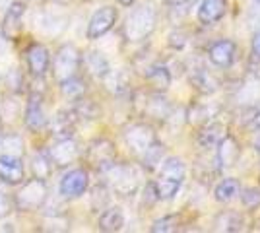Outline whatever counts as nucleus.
I'll list each match as a JSON object with an SVG mask.
<instances>
[{
    "mask_svg": "<svg viewBox=\"0 0 260 233\" xmlns=\"http://www.w3.org/2000/svg\"><path fill=\"white\" fill-rule=\"evenodd\" d=\"M155 25H157V10L153 8V4L148 2V4L136 6L130 12L122 25V34L130 43H140L153 34Z\"/></svg>",
    "mask_w": 260,
    "mask_h": 233,
    "instance_id": "obj_1",
    "label": "nucleus"
},
{
    "mask_svg": "<svg viewBox=\"0 0 260 233\" xmlns=\"http://www.w3.org/2000/svg\"><path fill=\"white\" fill-rule=\"evenodd\" d=\"M105 181L111 189L115 190L120 196H130L138 190V183H140V175L136 171V167L126 165V163H111L103 171Z\"/></svg>",
    "mask_w": 260,
    "mask_h": 233,
    "instance_id": "obj_2",
    "label": "nucleus"
},
{
    "mask_svg": "<svg viewBox=\"0 0 260 233\" xmlns=\"http://www.w3.org/2000/svg\"><path fill=\"white\" fill-rule=\"evenodd\" d=\"M49 196V187L45 183V179L33 177L29 181L22 183V187L18 189V192L14 194V206L22 212H33L43 208V204L47 202Z\"/></svg>",
    "mask_w": 260,
    "mask_h": 233,
    "instance_id": "obj_3",
    "label": "nucleus"
},
{
    "mask_svg": "<svg viewBox=\"0 0 260 233\" xmlns=\"http://www.w3.org/2000/svg\"><path fill=\"white\" fill-rule=\"evenodd\" d=\"M80 64H82V53L78 51L76 45L64 43L62 47H58L53 60V74L56 78V82L76 76Z\"/></svg>",
    "mask_w": 260,
    "mask_h": 233,
    "instance_id": "obj_4",
    "label": "nucleus"
},
{
    "mask_svg": "<svg viewBox=\"0 0 260 233\" xmlns=\"http://www.w3.org/2000/svg\"><path fill=\"white\" fill-rule=\"evenodd\" d=\"M117 18H119V12L113 6H103L98 12H93V16L87 22V39L95 41V39H101L103 35H107L115 27Z\"/></svg>",
    "mask_w": 260,
    "mask_h": 233,
    "instance_id": "obj_5",
    "label": "nucleus"
},
{
    "mask_svg": "<svg viewBox=\"0 0 260 233\" xmlns=\"http://www.w3.org/2000/svg\"><path fill=\"white\" fill-rule=\"evenodd\" d=\"M87 187H89L87 171L82 167H76V169H70L62 175L60 183H58V194L62 198H78L86 192Z\"/></svg>",
    "mask_w": 260,
    "mask_h": 233,
    "instance_id": "obj_6",
    "label": "nucleus"
},
{
    "mask_svg": "<svg viewBox=\"0 0 260 233\" xmlns=\"http://www.w3.org/2000/svg\"><path fill=\"white\" fill-rule=\"evenodd\" d=\"M155 140H157V138H155L153 128L150 124H144V122L130 124L128 128L124 130V142H126L130 152H134L136 155L144 154Z\"/></svg>",
    "mask_w": 260,
    "mask_h": 233,
    "instance_id": "obj_7",
    "label": "nucleus"
},
{
    "mask_svg": "<svg viewBox=\"0 0 260 233\" xmlns=\"http://www.w3.org/2000/svg\"><path fill=\"white\" fill-rule=\"evenodd\" d=\"M23 16H25V4L20 2V0H14L10 6L4 10V18H2V23H0V35L6 39V41H12L16 39L23 27Z\"/></svg>",
    "mask_w": 260,
    "mask_h": 233,
    "instance_id": "obj_8",
    "label": "nucleus"
},
{
    "mask_svg": "<svg viewBox=\"0 0 260 233\" xmlns=\"http://www.w3.org/2000/svg\"><path fill=\"white\" fill-rule=\"evenodd\" d=\"M87 161L91 163V165L99 169V171H103L107 165H111L113 161H115V157H117V150H115V144L107 140V138H99V140H93L89 148H87Z\"/></svg>",
    "mask_w": 260,
    "mask_h": 233,
    "instance_id": "obj_9",
    "label": "nucleus"
},
{
    "mask_svg": "<svg viewBox=\"0 0 260 233\" xmlns=\"http://www.w3.org/2000/svg\"><path fill=\"white\" fill-rule=\"evenodd\" d=\"M25 181V167L20 155L2 154L0 155V183L4 185H22Z\"/></svg>",
    "mask_w": 260,
    "mask_h": 233,
    "instance_id": "obj_10",
    "label": "nucleus"
},
{
    "mask_svg": "<svg viewBox=\"0 0 260 233\" xmlns=\"http://www.w3.org/2000/svg\"><path fill=\"white\" fill-rule=\"evenodd\" d=\"M210 62L217 68H229L237 58V45L231 39H219L208 49Z\"/></svg>",
    "mask_w": 260,
    "mask_h": 233,
    "instance_id": "obj_11",
    "label": "nucleus"
},
{
    "mask_svg": "<svg viewBox=\"0 0 260 233\" xmlns=\"http://www.w3.org/2000/svg\"><path fill=\"white\" fill-rule=\"evenodd\" d=\"M23 122L31 132H41L47 126V115L43 109V97L39 93H31L23 111Z\"/></svg>",
    "mask_w": 260,
    "mask_h": 233,
    "instance_id": "obj_12",
    "label": "nucleus"
},
{
    "mask_svg": "<svg viewBox=\"0 0 260 233\" xmlns=\"http://www.w3.org/2000/svg\"><path fill=\"white\" fill-rule=\"evenodd\" d=\"M25 60H27V68H29L31 76L43 78L49 72V66H51V53L45 45L33 43L25 53Z\"/></svg>",
    "mask_w": 260,
    "mask_h": 233,
    "instance_id": "obj_13",
    "label": "nucleus"
},
{
    "mask_svg": "<svg viewBox=\"0 0 260 233\" xmlns=\"http://www.w3.org/2000/svg\"><path fill=\"white\" fill-rule=\"evenodd\" d=\"M51 161L56 167H68L76 161L78 157V144L74 142V138H62L56 140V144L49 150Z\"/></svg>",
    "mask_w": 260,
    "mask_h": 233,
    "instance_id": "obj_14",
    "label": "nucleus"
},
{
    "mask_svg": "<svg viewBox=\"0 0 260 233\" xmlns=\"http://www.w3.org/2000/svg\"><path fill=\"white\" fill-rule=\"evenodd\" d=\"M78 117L74 111H58L54 115L51 122H47L51 126V132L56 140H62V138H72L74 128H76Z\"/></svg>",
    "mask_w": 260,
    "mask_h": 233,
    "instance_id": "obj_15",
    "label": "nucleus"
},
{
    "mask_svg": "<svg viewBox=\"0 0 260 233\" xmlns=\"http://www.w3.org/2000/svg\"><path fill=\"white\" fill-rule=\"evenodd\" d=\"M217 148V163L221 169H229L237 163L239 154H241V146L237 144V140L233 136L225 134L219 142L216 144Z\"/></svg>",
    "mask_w": 260,
    "mask_h": 233,
    "instance_id": "obj_16",
    "label": "nucleus"
},
{
    "mask_svg": "<svg viewBox=\"0 0 260 233\" xmlns=\"http://www.w3.org/2000/svg\"><path fill=\"white\" fill-rule=\"evenodd\" d=\"M225 14V0H202L198 6V22L210 25L223 18Z\"/></svg>",
    "mask_w": 260,
    "mask_h": 233,
    "instance_id": "obj_17",
    "label": "nucleus"
},
{
    "mask_svg": "<svg viewBox=\"0 0 260 233\" xmlns=\"http://www.w3.org/2000/svg\"><path fill=\"white\" fill-rule=\"evenodd\" d=\"M98 225L101 231H107V233L120 231V229L124 227V214H122V210L117 208V206L107 208V210H103V214L99 216Z\"/></svg>",
    "mask_w": 260,
    "mask_h": 233,
    "instance_id": "obj_18",
    "label": "nucleus"
},
{
    "mask_svg": "<svg viewBox=\"0 0 260 233\" xmlns=\"http://www.w3.org/2000/svg\"><path fill=\"white\" fill-rule=\"evenodd\" d=\"M84 64H86V68L89 70L91 76L101 78V80L113 70V68H111V62H109L107 58H105V55H101L99 51H89V53H86Z\"/></svg>",
    "mask_w": 260,
    "mask_h": 233,
    "instance_id": "obj_19",
    "label": "nucleus"
},
{
    "mask_svg": "<svg viewBox=\"0 0 260 233\" xmlns=\"http://www.w3.org/2000/svg\"><path fill=\"white\" fill-rule=\"evenodd\" d=\"M245 225L243 216L235 210H225L217 214L216 222H214V229L216 231H241Z\"/></svg>",
    "mask_w": 260,
    "mask_h": 233,
    "instance_id": "obj_20",
    "label": "nucleus"
},
{
    "mask_svg": "<svg viewBox=\"0 0 260 233\" xmlns=\"http://www.w3.org/2000/svg\"><path fill=\"white\" fill-rule=\"evenodd\" d=\"M159 177L173 179L183 183L186 177V165L181 157H165L159 165Z\"/></svg>",
    "mask_w": 260,
    "mask_h": 233,
    "instance_id": "obj_21",
    "label": "nucleus"
},
{
    "mask_svg": "<svg viewBox=\"0 0 260 233\" xmlns=\"http://www.w3.org/2000/svg\"><path fill=\"white\" fill-rule=\"evenodd\" d=\"M239 192H241V185H239V181L237 179H233V177H228V179H221V181L216 185V189H214V196H216L217 202L228 204V202L237 198Z\"/></svg>",
    "mask_w": 260,
    "mask_h": 233,
    "instance_id": "obj_22",
    "label": "nucleus"
},
{
    "mask_svg": "<svg viewBox=\"0 0 260 233\" xmlns=\"http://www.w3.org/2000/svg\"><path fill=\"white\" fill-rule=\"evenodd\" d=\"M140 159H142V167H144V169L153 171L155 167L161 165V161L165 159V148H163V144H159V142L155 140V142L140 155Z\"/></svg>",
    "mask_w": 260,
    "mask_h": 233,
    "instance_id": "obj_23",
    "label": "nucleus"
},
{
    "mask_svg": "<svg viewBox=\"0 0 260 233\" xmlns=\"http://www.w3.org/2000/svg\"><path fill=\"white\" fill-rule=\"evenodd\" d=\"M53 161H51V155L49 152H37L31 157V173L33 177L37 179H47L53 173Z\"/></svg>",
    "mask_w": 260,
    "mask_h": 233,
    "instance_id": "obj_24",
    "label": "nucleus"
},
{
    "mask_svg": "<svg viewBox=\"0 0 260 233\" xmlns=\"http://www.w3.org/2000/svg\"><path fill=\"white\" fill-rule=\"evenodd\" d=\"M37 23H39V27H41V31L47 35H58L60 31H64L66 27V18H62V16H54V14H41L39 16V20H37Z\"/></svg>",
    "mask_w": 260,
    "mask_h": 233,
    "instance_id": "obj_25",
    "label": "nucleus"
},
{
    "mask_svg": "<svg viewBox=\"0 0 260 233\" xmlns=\"http://www.w3.org/2000/svg\"><path fill=\"white\" fill-rule=\"evenodd\" d=\"M58 84H60L62 95L72 101H76L78 97H84V93H86V82L78 76L66 78L62 82H58Z\"/></svg>",
    "mask_w": 260,
    "mask_h": 233,
    "instance_id": "obj_26",
    "label": "nucleus"
},
{
    "mask_svg": "<svg viewBox=\"0 0 260 233\" xmlns=\"http://www.w3.org/2000/svg\"><path fill=\"white\" fill-rule=\"evenodd\" d=\"M181 181H173V179L157 177V181H153V189L157 194V200H171L181 189Z\"/></svg>",
    "mask_w": 260,
    "mask_h": 233,
    "instance_id": "obj_27",
    "label": "nucleus"
},
{
    "mask_svg": "<svg viewBox=\"0 0 260 233\" xmlns=\"http://www.w3.org/2000/svg\"><path fill=\"white\" fill-rule=\"evenodd\" d=\"M225 136V128H221L219 124H208L202 128V132H198V144L202 148H216V144Z\"/></svg>",
    "mask_w": 260,
    "mask_h": 233,
    "instance_id": "obj_28",
    "label": "nucleus"
},
{
    "mask_svg": "<svg viewBox=\"0 0 260 233\" xmlns=\"http://www.w3.org/2000/svg\"><path fill=\"white\" fill-rule=\"evenodd\" d=\"M146 76H148V80H150L157 89L169 88V84H171V72L165 66H159V64L148 68V74H146Z\"/></svg>",
    "mask_w": 260,
    "mask_h": 233,
    "instance_id": "obj_29",
    "label": "nucleus"
},
{
    "mask_svg": "<svg viewBox=\"0 0 260 233\" xmlns=\"http://www.w3.org/2000/svg\"><path fill=\"white\" fill-rule=\"evenodd\" d=\"M146 111L150 113L152 117H155V119H167L171 115V107H169V103L163 99L161 95H152L150 101H148Z\"/></svg>",
    "mask_w": 260,
    "mask_h": 233,
    "instance_id": "obj_30",
    "label": "nucleus"
},
{
    "mask_svg": "<svg viewBox=\"0 0 260 233\" xmlns=\"http://www.w3.org/2000/svg\"><path fill=\"white\" fill-rule=\"evenodd\" d=\"M72 111L76 113L78 119H95L99 115V107L89 99H84V97H78L76 105Z\"/></svg>",
    "mask_w": 260,
    "mask_h": 233,
    "instance_id": "obj_31",
    "label": "nucleus"
},
{
    "mask_svg": "<svg viewBox=\"0 0 260 233\" xmlns=\"http://www.w3.org/2000/svg\"><path fill=\"white\" fill-rule=\"evenodd\" d=\"M239 196H241V204L247 210H256V208H260V189H256V187L245 189L243 192H239Z\"/></svg>",
    "mask_w": 260,
    "mask_h": 233,
    "instance_id": "obj_32",
    "label": "nucleus"
},
{
    "mask_svg": "<svg viewBox=\"0 0 260 233\" xmlns=\"http://www.w3.org/2000/svg\"><path fill=\"white\" fill-rule=\"evenodd\" d=\"M0 146L4 148V154H12V155H20L23 148L20 136H16V134H8V136L0 138Z\"/></svg>",
    "mask_w": 260,
    "mask_h": 233,
    "instance_id": "obj_33",
    "label": "nucleus"
},
{
    "mask_svg": "<svg viewBox=\"0 0 260 233\" xmlns=\"http://www.w3.org/2000/svg\"><path fill=\"white\" fill-rule=\"evenodd\" d=\"M177 229V218L175 216H165V218H159L155 220L152 225L153 233H167V231H175Z\"/></svg>",
    "mask_w": 260,
    "mask_h": 233,
    "instance_id": "obj_34",
    "label": "nucleus"
},
{
    "mask_svg": "<svg viewBox=\"0 0 260 233\" xmlns=\"http://www.w3.org/2000/svg\"><path fill=\"white\" fill-rule=\"evenodd\" d=\"M192 82H194L196 88H200L202 91H212V89L216 88V80L210 76L208 72H198V74L192 78Z\"/></svg>",
    "mask_w": 260,
    "mask_h": 233,
    "instance_id": "obj_35",
    "label": "nucleus"
},
{
    "mask_svg": "<svg viewBox=\"0 0 260 233\" xmlns=\"http://www.w3.org/2000/svg\"><path fill=\"white\" fill-rule=\"evenodd\" d=\"M6 84H8V88H10L12 91H16V93H20V91H22L23 80H22V74H20V70H18V68H14V70L8 72Z\"/></svg>",
    "mask_w": 260,
    "mask_h": 233,
    "instance_id": "obj_36",
    "label": "nucleus"
},
{
    "mask_svg": "<svg viewBox=\"0 0 260 233\" xmlns=\"http://www.w3.org/2000/svg\"><path fill=\"white\" fill-rule=\"evenodd\" d=\"M245 124L249 130H260V105L250 109L249 115L245 117Z\"/></svg>",
    "mask_w": 260,
    "mask_h": 233,
    "instance_id": "obj_37",
    "label": "nucleus"
},
{
    "mask_svg": "<svg viewBox=\"0 0 260 233\" xmlns=\"http://www.w3.org/2000/svg\"><path fill=\"white\" fill-rule=\"evenodd\" d=\"M12 208H14L12 198L4 192V190H0V220H2V218H6V216L12 212Z\"/></svg>",
    "mask_w": 260,
    "mask_h": 233,
    "instance_id": "obj_38",
    "label": "nucleus"
},
{
    "mask_svg": "<svg viewBox=\"0 0 260 233\" xmlns=\"http://www.w3.org/2000/svg\"><path fill=\"white\" fill-rule=\"evenodd\" d=\"M252 51L260 56V34L254 35V39H252Z\"/></svg>",
    "mask_w": 260,
    "mask_h": 233,
    "instance_id": "obj_39",
    "label": "nucleus"
},
{
    "mask_svg": "<svg viewBox=\"0 0 260 233\" xmlns=\"http://www.w3.org/2000/svg\"><path fill=\"white\" fill-rule=\"evenodd\" d=\"M12 2H14V0H0V10H6Z\"/></svg>",
    "mask_w": 260,
    "mask_h": 233,
    "instance_id": "obj_40",
    "label": "nucleus"
},
{
    "mask_svg": "<svg viewBox=\"0 0 260 233\" xmlns=\"http://www.w3.org/2000/svg\"><path fill=\"white\" fill-rule=\"evenodd\" d=\"M117 2H119L120 6H132L136 0H117Z\"/></svg>",
    "mask_w": 260,
    "mask_h": 233,
    "instance_id": "obj_41",
    "label": "nucleus"
},
{
    "mask_svg": "<svg viewBox=\"0 0 260 233\" xmlns=\"http://www.w3.org/2000/svg\"><path fill=\"white\" fill-rule=\"evenodd\" d=\"M258 154H260V144H258Z\"/></svg>",
    "mask_w": 260,
    "mask_h": 233,
    "instance_id": "obj_42",
    "label": "nucleus"
},
{
    "mask_svg": "<svg viewBox=\"0 0 260 233\" xmlns=\"http://www.w3.org/2000/svg\"><path fill=\"white\" fill-rule=\"evenodd\" d=\"M258 2H260V0H258Z\"/></svg>",
    "mask_w": 260,
    "mask_h": 233,
    "instance_id": "obj_43",
    "label": "nucleus"
}]
</instances>
